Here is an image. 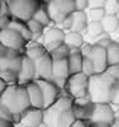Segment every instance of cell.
Instances as JSON below:
<instances>
[{"label":"cell","instance_id":"cell-6","mask_svg":"<svg viewBox=\"0 0 119 127\" xmlns=\"http://www.w3.org/2000/svg\"><path fill=\"white\" fill-rule=\"evenodd\" d=\"M23 52L13 50L5 46H0V71L1 70H12L20 71L22 62H23Z\"/></svg>","mask_w":119,"mask_h":127},{"label":"cell","instance_id":"cell-42","mask_svg":"<svg viewBox=\"0 0 119 127\" xmlns=\"http://www.w3.org/2000/svg\"><path fill=\"white\" fill-rule=\"evenodd\" d=\"M8 88H9V84H8L6 81H4V80L0 79V94L4 93V92H5Z\"/></svg>","mask_w":119,"mask_h":127},{"label":"cell","instance_id":"cell-5","mask_svg":"<svg viewBox=\"0 0 119 127\" xmlns=\"http://www.w3.org/2000/svg\"><path fill=\"white\" fill-rule=\"evenodd\" d=\"M89 78L86 74L77 72L70 75L66 87H65V92H66L71 98L73 99H80V98H86L89 97Z\"/></svg>","mask_w":119,"mask_h":127},{"label":"cell","instance_id":"cell-34","mask_svg":"<svg viewBox=\"0 0 119 127\" xmlns=\"http://www.w3.org/2000/svg\"><path fill=\"white\" fill-rule=\"evenodd\" d=\"M0 120H6V121H12L15 123V120H14V114L10 112L6 107L4 105H0Z\"/></svg>","mask_w":119,"mask_h":127},{"label":"cell","instance_id":"cell-41","mask_svg":"<svg viewBox=\"0 0 119 127\" xmlns=\"http://www.w3.org/2000/svg\"><path fill=\"white\" fill-rule=\"evenodd\" d=\"M0 127H17L14 122L6 121V120H0Z\"/></svg>","mask_w":119,"mask_h":127},{"label":"cell","instance_id":"cell-13","mask_svg":"<svg viewBox=\"0 0 119 127\" xmlns=\"http://www.w3.org/2000/svg\"><path fill=\"white\" fill-rule=\"evenodd\" d=\"M36 64V79H47L52 80V67H53V59L49 52L43 55L38 60L34 61Z\"/></svg>","mask_w":119,"mask_h":127},{"label":"cell","instance_id":"cell-47","mask_svg":"<svg viewBox=\"0 0 119 127\" xmlns=\"http://www.w3.org/2000/svg\"><path fill=\"white\" fill-rule=\"evenodd\" d=\"M91 127H93V126H91Z\"/></svg>","mask_w":119,"mask_h":127},{"label":"cell","instance_id":"cell-7","mask_svg":"<svg viewBox=\"0 0 119 127\" xmlns=\"http://www.w3.org/2000/svg\"><path fill=\"white\" fill-rule=\"evenodd\" d=\"M0 43L5 47L22 51L24 54L28 41L12 28H1V31H0Z\"/></svg>","mask_w":119,"mask_h":127},{"label":"cell","instance_id":"cell-39","mask_svg":"<svg viewBox=\"0 0 119 127\" xmlns=\"http://www.w3.org/2000/svg\"><path fill=\"white\" fill-rule=\"evenodd\" d=\"M106 3V0H89V8L88 9H91V8H104Z\"/></svg>","mask_w":119,"mask_h":127},{"label":"cell","instance_id":"cell-22","mask_svg":"<svg viewBox=\"0 0 119 127\" xmlns=\"http://www.w3.org/2000/svg\"><path fill=\"white\" fill-rule=\"evenodd\" d=\"M27 24H28L29 31L32 32V36H33L32 41H37V42L43 43V36H45V32H46V27L42 23H39L38 20H36L34 18L29 19Z\"/></svg>","mask_w":119,"mask_h":127},{"label":"cell","instance_id":"cell-17","mask_svg":"<svg viewBox=\"0 0 119 127\" xmlns=\"http://www.w3.org/2000/svg\"><path fill=\"white\" fill-rule=\"evenodd\" d=\"M72 14H73V26L71 31L85 34L86 28H88L89 22H90L86 10H75V12H72Z\"/></svg>","mask_w":119,"mask_h":127},{"label":"cell","instance_id":"cell-4","mask_svg":"<svg viewBox=\"0 0 119 127\" xmlns=\"http://www.w3.org/2000/svg\"><path fill=\"white\" fill-rule=\"evenodd\" d=\"M10 8L12 17L23 22L33 18L37 9L41 6V0H5Z\"/></svg>","mask_w":119,"mask_h":127},{"label":"cell","instance_id":"cell-14","mask_svg":"<svg viewBox=\"0 0 119 127\" xmlns=\"http://www.w3.org/2000/svg\"><path fill=\"white\" fill-rule=\"evenodd\" d=\"M36 80V64L28 56L23 55V62L19 71V84L27 85L28 83Z\"/></svg>","mask_w":119,"mask_h":127},{"label":"cell","instance_id":"cell-20","mask_svg":"<svg viewBox=\"0 0 119 127\" xmlns=\"http://www.w3.org/2000/svg\"><path fill=\"white\" fill-rule=\"evenodd\" d=\"M65 37H66V31H63L60 27H48L47 31L45 32L43 36V45L48 43V42H53V41H60L63 42Z\"/></svg>","mask_w":119,"mask_h":127},{"label":"cell","instance_id":"cell-43","mask_svg":"<svg viewBox=\"0 0 119 127\" xmlns=\"http://www.w3.org/2000/svg\"><path fill=\"white\" fill-rule=\"evenodd\" d=\"M112 127H119V118H115V121L112 125Z\"/></svg>","mask_w":119,"mask_h":127},{"label":"cell","instance_id":"cell-11","mask_svg":"<svg viewBox=\"0 0 119 127\" xmlns=\"http://www.w3.org/2000/svg\"><path fill=\"white\" fill-rule=\"evenodd\" d=\"M43 122V109L29 107L20 114V120L15 125L17 127H38Z\"/></svg>","mask_w":119,"mask_h":127},{"label":"cell","instance_id":"cell-21","mask_svg":"<svg viewBox=\"0 0 119 127\" xmlns=\"http://www.w3.org/2000/svg\"><path fill=\"white\" fill-rule=\"evenodd\" d=\"M6 28H12V29L17 31L18 33H20V34L23 36L28 42H29V41H32V38H33V36H32V32H30V31H29V28H28L27 22H23V20H19V19L12 18Z\"/></svg>","mask_w":119,"mask_h":127},{"label":"cell","instance_id":"cell-30","mask_svg":"<svg viewBox=\"0 0 119 127\" xmlns=\"http://www.w3.org/2000/svg\"><path fill=\"white\" fill-rule=\"evenodd\" d=\"M86 13H88L90 22H101L104 17L106 15V12L104 8H91V9L86 10Z\"/></svg>","mask_w":119,"mask_h":127},{"label":"cell","instance_id":"cell-18","mask_svg":"<svg viewBox=\"0 0 119 127\" xmlns=\"http://www.w3.org/2000/svg\"><path fill=\"white\" fill-rule=\"evenodd\" d=\"M47 50L45 47V45L41 43V42H37V41H29L27 46H25V50H24V55L28 56L29 59H32L33 61L38 60L39 57H42L43 55L47 54Z\"/></svg>","mask_w":119,"mask_h":127},{"label":"cell","instance_id":"cell-26","mask_svg":"<svg viewBox=\"0 0 119 127\" xmlns=\"http://www.w3.org/2000/svg\"><path fill=\"white\" fill-rule=\"evenodd\" d=\"M69 67H70V72L72 74H77L82 71V60L84 56L81 55V52H77V54H70L69 57Z\"/></svg>","mask_w":119,"mask_h":127},{"label":"cell","instance_id":"cell-45","mask_svg":"<svg viewBox=\"0 0 119 127\" xmlns=\"http://www.w3.org/2000/svg\"><path fill=\"white\" fill-rule=\"evenodd\" d=\"M115 118H119V109L115 112Z\"/></svg>","mask_w":119,"mask_h":127},{"label":"cell","instance_id":"cell-8","mask_svg":"<svg viewBox=\"0 0 119 127\" xmlns=\"http://www.w3.org/2000/svg\"><path fill=\"white\" fill-rule=\"evenodd\" d=\"M115 121V112L113 111L110 103H94L93 112L90 116L91 123L113 125Z\"/></svg>","mask_w":119,"mask_h":127},{"label":"cell","instance_id":"cell-19","mask_svg":"<svg viewBox=\"0 0 119 127\" xmlns=\"http://www.w3.org/2000/svg\"><path fill=\"white\" fill-rule=\"evenodd\" d=\"M46 8H47L48 14H49L51 19L53 20V23H55V24H58L67 14H70V13L65 12L63 8L58 3H56L55 0H49V1L46 4Z\"/></svg>","mask_w":119,"mask_h":127},{"label":"cell","instance_id":"cell-10","mask_svg":"<svg viewBox=\"0 0 119 127\" xmlns=\"http://www.w3.org/2000/svg\"><path fill=\"white\" fill-rule=\"evenodd\" d=\"M36 83L39 85L42 94H43V99H45V108L49 107L55 103L60 97L61 93H63L65 90H61L52 80H47V79H36Z\"/></svg>","mask_w":119,"mask_h":127},{"label":"cell","instance_id":"cell-12","mask_svg":"<svg viewBox=\"0 0 119 127\" xmlns=\"http://www.w3.org/2000/svg\"><path fill=\"white\" fill-rule=\"evenodd\" d=\"M88 57L94 62L96 72H104V71L108 70V67H109L108 56H106V48L100 46V45L94 43Z\"/></svg>","mask_w":119,"mask_h":127},{"label":"cell","instance_id":"cell-3","mask_svg":"<svg viewBox=\"0 0 119 127\" xmlns=\"http://www.w3.org/2000/svg\"><path fill=\"white\" fill-rule=\"evenodd\" d=\"M0 105L6 107L10 112L15 116H20L24 111H27L30 105L27 87L22 84L9 85V88L0 94Z\"/></svg>","mask_w":119,"mask_h":127},{"label":"cell","instance_id":"cell-36","mask_svg":"<svg viewBox=\"0 0 119 127\" xmlns=\"http://www.w3.org/2000/svg\"><path fill=\"white\" fill-rule=\"evenodd\" d=\"M93 45H94V43H91V42L85 41L84 43H82V46L80 47V52H81V55H82V56H88V55L90 54L91 48H93Z\"/></svg>","mask_w":119,"mask_h":127},{"label":"cell","instance_id":"cell-15","mask_svg":"<svg viewBox=\"0 0 119 127\" xmlns=\"http://www.w3.org/2000/svg\"><path fill=\"white\" fill-rule=\"evenodd\" d=\"M93 105L94 103L90 100L89 97L80 98V99H73V113L76 120H86L90 121V116L93 112Z\"/></svg>","mask_w":119,"mask_h":127},{"label":"cell","instance_id":"cell-35","mask_svg":"<svg viewBox=\"0 0 119 127\" xmlns=\"http://www.w3.org/2000/svg\"><path fill=\"white\" fill-rule=\"evenodd\" d=\"M110 103L119 104V80H117L112 89V97H110Z\"/></svg>","mask_w":119,"mask_h":127},{"label":"cell","instance_id":"cell-23","mask_svg":"<svg viewBox=\"0 0 119 127\" xmlns=\"http://www.w3.org/2000/svg\"><path fill=\"white\" fill-rule=\"evenodd\" d=\"M104 32L108 34H113L119 31V17L115 14H106L101 20Z\"/></svg>","mask_w":119,"mask_h":127},{"label":"cell","instance_id":"cell-46","mask_svg":"<svg viewBox=\"0 0 119 127\" xmlns=\"http://www.w3.org/2000/svg\"><path fill=\"white\" fill-rule=\"evenodd\" d=\"M118 17H119V14H118Z\"/></svg>","mask_w":119,"mask_h":127},{"label":"cell","instance_id":"cell-29","mask_svg":"<svg viewBox=\"0 0 119 127\" xmlns=\"http://www.w3.org/2000/svg\"><path fill=\"white\" fill-rule=\"evenodd\" d=\"M0 79L6 81L9 85L19 84V72L12 70H1L0 71Z\"/></svg>","mask_w":119,"mask_h":127},{"label":"cell","instance_id":"cell-1","mask_svg":"<svg viewBox=\"0 0 119 127\" xmlns=\"http://www.w3.org/2000/svg\"><path fill=\"white\" fill-rule=\"evenodd\" d=\"M75 121L73 98L66 92L52 105L43 109V122L49 127H70Z\"/></svg>","mask_w":119,"mask_h":127},{"label":"cell","instance_id":"cell-2","mask_svg":"<svg viewBox=\"0 0 119 127\" xmlns=\"http://www.w3.org/2000/svg\"><path fill=\"white\" fill-rule=\"evenodd\" d=\"M117 79L109 71L96 72L89 78V98L93 103H110L112 89Z\"/></svg>","mask_w":119,"mask_h":127},{"label":"cell","instance_id":"cell-25","mask_svg":"<svg viewBox=\"0 0 119 127\" xmlns=\"http://www.w3.org/2000/svg\"><path fill=\"white\" fill-rule=\"evenodd\" d=\"M84 33H79V32H72L69 31L66 33V37H65L63 43L69 46V47H81L82 43L86 41Z\"/></svg>","mask_w":119,"mask_h":127},{"label":"cell","instance_id":"cell-9","mask_svg":"<svg viewBox=\"0 0 119 127\" xmlns=\"http://www.w3.org/2000/svg\"><path fill=\"white\" fill-rule=\"evenodd\" d=\"M71 75L69 67V60L65 59H53V67H52V81L61 89L65 90L66 83Z\"/></svg>","mask_w":119,"mask_h":127},{"label":"cell","instance_id":"cell-28","mask_svg":"<svg viewBox=\"0 0 119 127\" xmlns=\"http://www.w3.org/2000/svg\"><path fill=\"white\" fill-rule=\"evenodd\" d=\"M104 33V28L101 22H89V26L86 28L85 36H89L90 38H98Z\"/></svg>","mask_w":119,"mask_h":127},{"label":"cell","instance_id":"cell-40","mask_svg":"<svg viewBox=\"0 0 119 127\" xmlns=\"http://www.w3.org/2000/svg\"><path fill=\"white\" fill-rule=\"evenodd\" d=\"M70 127H91V122L86 120H76Z\"/></svg>","mask_w":119,"mask_h":127},{"label":"cell","instance_id":"cell-44","mask_svg":"<svg viewBox=\"0 0 119 127\" xmlns=\"http://www.w3.org/2000/svg\"><path fill=\"white\" fill-rule=\"evenodd\" d=\"M38 127H49V126H48L47 123H45V122H42V123H41V125H39Z\"/></svg>","mask_w":119,"mask_h":127},{"label":"cell","instance_id":"cell-31","mask_svg":"<svg viewBox=\"0 0 119 127\" xmlns=\"http://www.w3.org/2000/svg\"><path fill=\"white\" fill-rule=\"evenodd\" d=\"M82 72L86 74L88 76H91V75H94V74H96L94 62L88 56H84V60H82Z\"/></svg>","mask_w":119,"mask_h":127},{"label":"cell","instance_id":"cell-32","mask_svg":"<svg viewBox=\"0 0 119 127\" xmlns=\"http://www.w3.org/2000/svg\"><path fill=\"white\" fill-rule=\"evenodd\" d=\"M106 14H119V0H106L104 5Z\"/></svg>","mask_w":119,"mask_h":127},{"label":"cell","instance_id":"cell-24","mask_svg":"<svg viewBox=\"0 0 119 127\" xmlns=\"http://www.w3.org/2000/svg\"><path fill=\"white\" fill-rule=\"evenodd\" d=\"M33 18H34L36 20H38L39 23H42L46 28H48V27H53V26H55L53 20L51 19V17H49V14H48V10H47V8H46V4H45V3H42V4H41V6L37 9V12L34 13Z\"/></svg>","mask_w":119,"mask_h":127},{"label":"cell","instance_id":"cell-16","mask_svg":"<svg viewBox=\"0 0 119 127\" xmlns=\"http://www.w3.org/2000/svg\"><path fill=\"white\" fill-rule=\"evenodd\" d=\"M25 87H27L28 97H29V102H30L32 107L45 109V99H43V94H42V90H41L39 85L36 83V80L28 83Z\"/></svg>","mask_w":119,"mask_h":127},{"label":"cell","instance_id":"cell-37","mask_svg":"<svg viewBox=\"0 0 119 127\" xmlns=\"http://www.w3.org/2000/svg\"><path fill=\"white\" fill-rule=\"evenodd\" d=\"M61 45H63V42H60V41H53V42H48V43H46L45 45V47H46V50L49 52H53L55 50H57Z\"/></svg>","mask_w":119,"mask_h":127},{"label":"cell","instance_id":"cell-33","mask_svg":"<svg viewBox=\"0 0 119 127\" xmlns=\"http://www.w3.org/2000/svg\"><path fill=\"white\" fill-rule=\"evenodd\" d=\"M57 26H58L60 28H62L63 31H67V32L71 31V28H72V26H73V14H72V13L67 14Z\"/></svg>","mask_w":119,"mask_h":127},{"label":"cell","instance_id":"cell-27","mask_svg":"<svg viewBox=\"0 0 119 127\" xmlns=\"http://www.w3.org/2000/svg\"><path fill=\"white\" fill-rule=\"evenodd\" d=\"M106 56L109 66L119 65V42L113 41V43L106 47Z\"/></svg>","mask_w":119,"mask_h":127},{"label":"cell","instance_id":"cell-38","mask_svg":"<svg viewBox=\"0 0 119 127\" xmlns=\"http://www.w3.org/2000/svg\"><path fill=\"white\" fill-rule=\"evenodd\" d=\"M75 8L76 10H88L89 0H75Z\"/></svg>","mask_w":119,"mask_h":127}]
</instances>
